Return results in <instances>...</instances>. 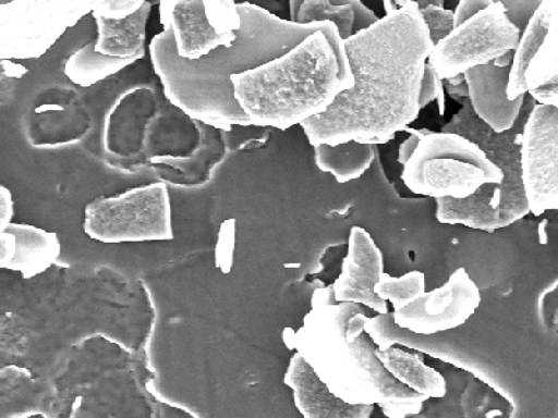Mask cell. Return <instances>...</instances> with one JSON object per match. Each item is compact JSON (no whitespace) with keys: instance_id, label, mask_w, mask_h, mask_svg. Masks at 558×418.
<instances>
[{"instance_id":"obj_26","label":"cell","mask_w":558,"mask_h":418,"mask_svg":"<svg viewBox=\"0 0 558 418\" xmlns=\"http://www.w3.org/2000/svg\"><path fill=\"white\" fill-rule=\"evenodd\" d=\"M146 0H98L94 2L93 14L105 19L122 20L133 16Z\"/></svg>"},{"instance_id":"obj_11","label":"cell","mask_w":558,"mask_h":418,"mask_svg":"<svg viewBox=\"0 0 558 418\" xmlns=\"http://www.w3.org/2000/svg\"><path fill=\"white\" fill-rule=\"evenodd\" d=\"M383 273L384 258L380 248L365 229L352 228L341 275L332 286L333 297L338 303H356L371 308L378 316H386L387 302L375 293Z\"/></svg>"},{"instance_id":"obj_1","label":"cell","mask_w":558,"mask_h":418,"mask_svg":"<svg viewBox=\"0 0 558 418\" xmlns=\"http://www.w3.org/2000/svg\"><path fill=\"white\" fill-rule=\"evenodd\" d=\"M396 4L401 8L347 39L353 86L326 112L301 124L313 147L349 142L377 146L398 132L415 133L408 126L422 111L423 77L435 45L418 3Z\"/></svg>"},{"instance_id":"obj_5","label":"cell","mask_w":558,"mask_h":418,"mask_svg":"<svg viewBox=\"0 0 558 418\" xmlns=\"http://www.w3.org/2000/svg\"><path fill=\"white\" fill-rule=\"evenodd\" d=\"M84 232L101 243L173 241L167 184L151 183L89 202Z\"/></svg>"},{"instance_id":"obj_21","label":"cell","mask_w":558,"mask_h":418,"mask_svg":"<svg viewBox=\"0 0 558 418\" xmlns=\"http://www.w3.org/2000/svg\"><path fill=\"white\" fill-rule=\"evenodd\" d=\"M551 10V0L542 2L539 9L533 14L531 22L527 23L525 32H523L515 51L514 62H512L510 86H508V98L511 101L525 96L527 93L525 82L527 67H530L536 53L539 52L547 33H549Z\"/></svg>"},{"instance_id":"obj_27","label":"cell","mask_w":558,"mask_h":418,"mask_svg":"<svg viewBox=\"0 0 558 418\" xmlns=\"http://www.w3.org/2000/svg\"><path fill=\"white\" fill-rule=\"evenodd\" d=\"M442 79L438 77L436 70L426 64L425 77H423L421 93V108L427 107L428 103L440 98L441 114L445 113V91H442Z\"/></svg>"},{"instance_id":"obj_10","label":"cell","mask_w":558,"mask_h":418,"mask_svg":"<svg viewBox=\"0 0 558 418\" xmlns=\"http://www.w3.org/2000/svg\"><path fill=\"white\" fill-rule=\"evenodd\" d=\"M481 303L480 287L465 268H458L446 285L425 293L413 305L393 311L392 320L398 330L432 336L462 327Z\"/></svg>"},{"instance_id":"obj_20","label":"cell","mask_w":558,"mask_h":418,"mask_svg":"<svg viewBox=\"0 0 558 418\" xmlns=\"http://www.w3.org/2000/svg\"><path fill=\"white\" fill-rule=\"evenodd\" d=\"M316 163L323 172L331 173L338 183L362 177L375 161L376 149L372 144L349 142L338 146L314 147Z\"/></svg>"},{"instance_id":"obj_14","label":"cell","mask_w":558,"mask_h":418,"mask_svg":"<svg viewBox=\"0 0 558 418\" xmlns=\"http://www.w3.org/2000/svg\"><path fill=\"white\" fill-rule=\"evenodd\" d=\"M61 256L57 233L10 223L0 232V267L32 279L48 270Z\"/></svg>"},{"instance_id":"obj_25","label":"cell","mask_w":558,"mask_h":418,"mask_svg":"<svg viewBox=\"0 0 558 418\" xmlns=\"http://www.w3.org/2000/svg\"><path fill=\"white\" fill-rule=\"evenodd\" d=\"M442 0L421 8V14L425 20L433 45H436L447 38L453 29V12L442 9Z\"/></svg>"},{"instance_id":"obj_15","label":"cell","mask_w":558,"mask_h":418,"mask_svg":"<svg viewBox=\"0 0 558 418\" xmlns=\"http://www.w3.org/2000/svg\"><path fill=\"white\" fill-rule=\"evenodd\" d=\"M292 22L298 24L332 23L343 42L352 35L375 26L376 14L359 0H303L291 2Z\"/></svg>"},{"instance_id":"obj_18","label":"cell","mask_w":558,"mask_h":418,"mask_svg":"<svg viewBox=\"0 0 558 418\" xmlns=\"http://www.w3.org/2000/svg\"><path fill=\"white\" fill-rule=\"evenodd\" d=\"M551 20L539 52L527 67V93L541 104L558 108V0H551Z\"/></svg>"},{"instance_id":"obj_13","label":"cell","mask_w":558,"mask_h":418,"mask_svg":"<svg viewBox=\"0 0 558 418\" xmlns=\"http://www.w3.org/2000/svg\"><path fill=\"white\" fill-rule=\"evenodd\" d=\"M283 381L293 391L296 409L305 418H372L375 411L376 406L352 405L338 397L298 352Z\"/></svg>"},{"instance_id":"obj_30","label":"cell","mask_w":558,"mask_h":418,"mask_svg":"<svg viewBox=\"0 0 558 418\" xmlns=\"http://www.w3.org/2000/svg\"><path fill=\"white\" fill-rule=\"evenodd\" d=\"M493 0H461L453 12V28L462 26L468 20L475 17L477 13L490 7Z\"/></svg>"},{"instance_id":"obj_22","label":"cell","mask_w":558,"mask_h":418,"mask_svg":"<svg viewBox=\"0 0 558 418\" xmlns=\"http://www.w3.org/2000/svg\"><path fill=\"white\" fill-rule=\"evenodd\" d=\"M136 61V58L105 57V54L96 51V41H92L68 59L64 74L80 87H92L94 84L121 72L124 67L131 66Z\"/></svg>"},{"instance_id":"obj_24","label":"cell","mask_w":558,"mask_h":418,"mask_svg":"<svg viewBox=\"0 0 558 418\" xmlns=\"http://www.w3.org/2000/svg\"><path fill=\"white\" fill-rule=\"evenodd\" d=\"M375 293L383 300L393 306V311L413 305L426 293L425 273L413 271L401 278H392L384 272L375 287Z\"/></svg>"},{"instance_id":"obj_8","label":"cell","mask_w":558,"mask_h":418,"mask_svg":"<svg viewBox=\"0 0 558 418\" xmlns=\"http://www.w3.org/2000/svg\"><path fill=\"white\" fill-rule=\"evenodd\" d=\"M161 23L173 34L174 51L186 61H198L221 47H231L242 27L232 0H162Z\"/></svg>"},{"instance_id":"obj_3","label":"cell","mask_w":558,"mask_h":418,"mask_svg":"<svg viewBox=\"0 0 558 418\" xmlns=\"http://www.w3.org/2000/svg\"><path fill=\"white\" fill-rule=\"evenodd\" d=\"M371 320L356 303L316 305L307 314L295 346L332 393L352 405L380 407L381 416L401 418L421 411L426 396L403 385L383 366Z\"/></svg>"},{"instance_id":"obj_31","label":"cell","mask_w":558,"mask_h":418,"mask_svg":"<svg viewBox=\"0 0 558 418\" xmlns=\"http://www.w3.org/2000/svg\"><path fill=\"white\" fill-rule=\"evenodd\" d=\"M12 193L7 187H0V232L12 223L13 218Z\"/></svg>"},{"instance_id":"obj_32","label":"cell","mask_w":558,"mask_h":418,"mask_svg":"<svg viewBox=\"0 0 558 418\" xmlns=\"http://www.w3.org/2000/svg\"><path fill=\"white\" fill-rule=\"evenodd\" d=\"M447 89L451 96L470 97V89H468L466 83L462 84V86H451V84H447Z\"/></svg>"},{"instance_id":"obj_4","label":"cell","mask_w":558,"mask_h":418,"mask_svg":"<svg viewBox=\"0 0 558 418\" xmlns=\"http://www.w3.org/2000/svg\"><path fill=\"white\" fill-rule=\"evenodd\" d=\"M233 93L252 126L287 128L331 107L353 86L340 34L318 32L264 66L231 77Z\"/></svg>"},{"instance_id":"obj_9","label":"cell","mask_w":558,"mask_h":418,"mask_svg":"<svg viewBox=\"0 0 558 418\" xmlns=\"http://www.w3.org/2000/svg\"><path fill=\"white\" fill-rule=\"evenodd\" d=\"M523 188L533 216L558 209V108L537 103L521 139Z\"/></svg>"},{"instance_id":"obj_29","label":"cell","mask_w":558,"mask_h":418,"mask_svg":"<svg viewBox=\"0 0 558 418\" xmlns=\"http://www.w3.org/2000/svg\"><path fill=\"white\" fill-rule=\"evenodd\" d=\"M542 2H502L506 8L507 17L510 19V22L514 24V26L520 29H525L527 27V23L531 22L533 14L531 12H536L539 9Z\"/></svg>"},{"instance_id":"obj_7","label":"cell","mask_w":558,"mask_h":418,"mask_svg":"<svg viewBox=\"0 0 558 418\" xmlns=\"http://www.w3.org/2000/svg\"><path fill=\"white\" fill-rule=\"evenodd\" d=\"M94 10V2H9L0 7V54L43 57L68 28Z\"/></svg>"},{"instance_id":"obj_19","label":"cell","mask_w":558,"mask_h":418,"mask_svg":"<svg viewBox=\"0 0 558 418\" xmlns=\"http://www.w3.org/2000/svg\"><path fill=\"white\" fill-rule=\"evenodd\" d=\"M423 358L428 366L436 368L447 381V393L445 397H427L423 402L421 411L416 415L401 418H465V410L462 406L463 393L470 383L473 372L447 362L427 353L422 352ZM372 418H388L373 411Z\"/></svg>"},{"instance_id":"obj_12","label":"cell","mask_w":558,"mask_h":418,"mask_svg":"<svg viewBox=\"0 0 558 418\" xmlns=\"http://www.w3.org/2000/svg\"><path fill=\"white\" fill-rule=\"evenodd\" d=\"M511 67H497L493 62L465 73L473 111L496 134L511 131L525 101V96L514 101L508 98Z\"/></svg>"},{"instance_id":"obj_2","label":"cell","mask_w":558,"mask_h":418,"mask_svg":"<svg viewBox=\"0 0 558 418\" xmlns=\"http://www.w3.org/2000/svg\"><path fill=\"white\" fill-rule=\"evenodd\" d=\"M242 27L231 47H221L198 61H186L174 51L171 29L149 44L154 70L174 107L187 116L223 131L252 126L239 107L231 77L282 58L312 35L340 34L332 23L288 22L252 3L238 4Z\"/></svg>"},{"instance_id":"obj_17","label":"cell","mask_w":558,"mask_h":418,"mask_svg":"<svg viewBox=\"0 0 558 418\" xmlns=\"http://www.w3.org/2000/svg\"><path fill=\"white\" fill-rule=\"evenodd\" d=\"M151 13V3L146 2L133 16L112 20L93 14L96 19L98 37L96 51L105 57L119 59H142L146 49L147 23Z\"/></svg>"},{"instance_id":"obj_16","label":"cell","mask_w":558,"mask_h":418,"mask_svg":"<svg viewBox=\"0 0 558 418\" xmlns=\"http://www.w3.org/2000/svg\"><path fill=\"white\" fill-rule=\"evenodd\" d=\"M378 357L390 374L403 385L426 397H445L446 378L428 366L421 351L401 345L378 348Z\"/></svg>"},{"instance_id":"obj_23","label":"cell","mask_w":558,"mask_h":418,"mask_svg":"<svg viewBox=\"0 0 558 418\" xmlns=\"http://www.w3.org/2000/svg\"><path fill=\"white\" fill-rule=\"evenodd\" d=\"M462 406L465 418H512L515 413L508 397L475 374L463 393Z\"/></svg>"},{"instance_id":"obj_28","label":"cell","mask_w":558,"mask_h":418,"mask_svg":"<svg viewBox=\"0 0 558 418\" xmlns=\"http://www.w3.org/2000/svg\"><path fill=\"white\" fill-rule=\"evenodd\" d=\"M235 219H229L222 223L221 232H219V242L217 246V262L222 268V263H227L228 270L231 268L233 246H235Z\"/></svg>"},{"instance_id":"obj_6","label":"cell","mask_w":558,"mask_h":418,"mask_svg":"<svg viewBox=\"0 0 558 418\" xmlns=\"http://www.w3.org/2000/svg\"><path fill=\"white\" fill-rule=\"evenodd\" d=\"M520 41L521 32L507 17L505 4L493 0L490 7L438 42L427 63L438 77L450 79L517 51Z\"/></svg>"}]
</instances>
